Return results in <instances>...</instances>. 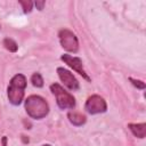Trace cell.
<instances>
[{"mask_svg": "<svg viewBox=\"0 0 146 146\" xmlns=\"http://www.w3.org/2000/svg\"><path fill=\"white\" fill-rule=\"evenodd\" d=\"M25 110L32 119H42L49 113V105L44 98L38 95L29 96L25 99Z\"/></svg>", "mask_w": 146, "mask_h": 146, "instance_id": "cell-1", "label": "cell"}, {"mask_svg": "<svg viewBox=\"0 0 146 146\" xmlns=\"http://www.w3.org/2000/svg\"><path fill=\"white\" fill-rule=\"evenodd\" d=\"M26 78L23 74H16L8 86V99L13 105H19L24 98Z\"/></svg>", "mask_w": 146, "mask_h": 146, "instance_id": "cell-2", "label": "cell"}, {"mask_svg": "<svg viewBox=\"0 0 146 146\" xmlns=\"http://www.w3.org/2000/svg\"><path fill=\"white\" fill-rule=\"evenodd\" d=\"M50 90L55 95L56 102H57V105H58L59 108L67 110V108H73L75 106V99H74V97L68 91H66L60 84L52 83L50 86Z\"/></svg>", "mask_w": 146, "mask_h": 146, "instance_id": "cell-3", "label": "cell"}, {"mask_svg": "<svg viewBox=\"0 0 146 146\" xmlns=\"http://www.w3.org/2000/svg\"><path fill=\"white\" fill-rule=\"evenodd\" d=\"M58 36H59V41H60L62 47L66 51L78 52V50H79V41H78L76 35L72 31H70L67 29L60 30Z\"/></svg>", "mask_w": 146, "mask_h": 146, "instance_id": "cell-4", "label": "cell"}, {"mask_svg": "<svg viewBox=\"0 0 146 146\" xmlns=\"http://www.w3.org/2000/svg\"><path fill=\"white\" fill-rule=\"evenodd\" d=\"M84 108L89 114H98V113H104L107 106L103 97L98 95H92L87 99Z\"/></svg>", "mask_w": 146, "mask_h": 146, "instance_id": "cell-5", "label": "cell"}, {"mask_svg": "<svg viewBox=\"0 0 146 146\" xmlns=\"http://www.w3.org/2000/svg\"><path fill=\"white\" fill-rule=\"evenodd\" d=\"M60 58H62V60H63L65 64H67V65H68L71 68H73L76 73H79L80 75H82L87 81H90L89 75L86 73V71H84V68H83V66H82V60H81L79 57H74V56L64 54Z\"/></svg>", "mask_w": 146, "mask_h": 146, "instance_id": "cell-6", "label": "cell"}, {"mask_svg": "<svg viewBox=\"0 0 146 146\" xmlns=\"http://www.w3.org/2000/svg\"><path fill=\"white\" fill-rule=\"evenodd\" d=\"M57 73H58V76L60 79V81L64 83V86L66 88H68L70 90H78L79 89V82L78 80L75 79V76L66 68L64 67H58L57 68Z\"/></svg>", "mask_w": 146, "mask_h": 146, "instance_id": "cell-7", "label": "cell"}, {"mask_svg": "<svg viewBox=\"0 0 146 146\" xmlns=\"http://www.w3.org/2000/svg\"><path fill=\"white\" fill-rule=\"evenodd\" d=\"M128 128L138 138H144L146 136V124L145 123H129Z\"/></svg>", "mask_w": 146, "mask_h": 146, "instance_id": "cell-8", "label": "cell"}, {"mask_svg": "<svg viewBox=\"0 0 146 146\" xmlns=\"http://www.w3.org/2000/svg\"><path fill=\"white\" fill-rule=\"evenodd\" d=\"M67 117H68L70 122L73 125H76V127H80V125L84 124L86 121H87L86 116L83 114H81V113H78V112H70L67 114Z\"/></svg>", "mask_w": 146, "mask_h": 146, "instance_id": "cell-9", "label": "cell"}, {"mask_svg": "<svg viewBox=\"0 0 146 146\" xmlns=\"http://www.w3.org/2000/svg\"><path fill=\"white\" fill-rule=\"evenodd\" d=\"M3 46H5V48H6L7 50H9L10 52H16L17 49H18L17 43H16L13 39H9V38H6V39L3 40Z\"/></svg>", "mask_w": 146, "mask_h": 146, "instance_id": "cell-10", "label": "cell"}, {"mask_svg": "<svg viewBox=\"0 0 146 146\" xmlns=\"http://www.w3.org/2000/svg\"><path fill=\"white\" fill-rule=\"evenodd\" d=\"M31 82H32V84H33L34 87H36V88L43 87V79H42V76H41L40 73H34V74L31 76Z\"/></svg>", "mask_w": 146, "mask_h": 146, "instance_id": "cell-11", "label": "cell"}, {"mask_svg": "<svg viewBox=\"0 0 146 146\" xmlns=\"http://www.w3.org/2000/svg\"><path fill=\"white\" fill-rule=\"evenodd\" d=\"M18 2L22 5L24 13H30L32 10V6H33L32 1H30V0H19Z\"/></svg>", "mask_w": 146, "mask_h": 146, "instance_id": "cell-12", "label": "cell"}, {"mask_svg": "<svg viewBox=\"0 0 146 146\" xmlns=\"http://www.w3.org/2000/svg\"><path fill=\"white\" fill-rule=\"evenodd\" d=\"M129 80H130L131 83H132L135 87H137L138 89H145V83H144L143 81H140V80H136V79H132V78H129Z\"/></svg>", "mask_w": 146, "mask_h": 146, "instance_id": "cell-13", "label": "cell"}, {"mask_svg": "<svg viewBox=\"0 0 146 146\" xmlns=\"http://www.w3.org/2000/svg\"><path fill=\"white\" fill-rule=\"evenodd\" d=\"M44 1H40V0H36L35 2H34V5H35V7H36V9H39V10H42L43 9V7H44Z\"/></svg>", "mask_w": 146, "mask_h": 146, "instance_id": "cell-14", "label": "cell"}, {"mask_svg": "<svg viewBox=\"0 0 146 146\" xmlns=\"http://www.w3.org/2000/svg\"><path fill=\"white\" fill-rule=\"evenodd\" d=\"M22 140H23L25 144H26V143H29V138H26L25 136H22Z\"/></svg>", "mask_w": 146, "mask_h": 146, "instance_id": "cell-15", "label": "cell"}, {"mask_svg": "<svg viewBox=\"0 0 146 146\" xmlns=\"http://www.w3.org/2000/svg\"><path fill=\"white\" fill-rule=\"evenodd\" d=\"M2 145H3V146H6V145H7V138H6V137H3V138H2Z\"/></svg>", "mask_w": 146, "mask_h": 146, "instance_id": "cell-16", "label": "cell"}, {"mask_svg": "<svg viewBox=\"0 0 146 146\" xmlns=\"http://www.w3.org/2000/svg\"><path fill=\"white\" fill-rule=\"evenodd\" d=\"M42 146H50L49 144H46V145H42Z\"/></svg>", "mask_w": 146, "mask_h": 146, "instance_id": "cell-17", "label": "cell"}]
</instances>
